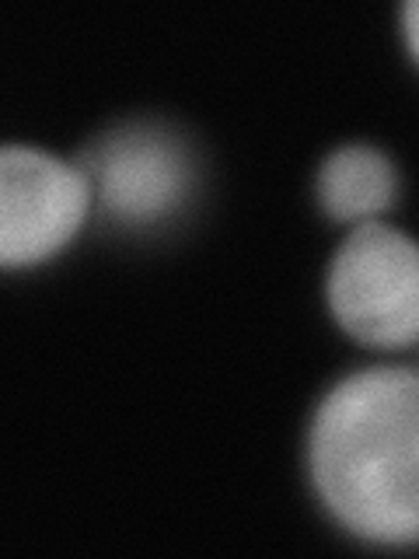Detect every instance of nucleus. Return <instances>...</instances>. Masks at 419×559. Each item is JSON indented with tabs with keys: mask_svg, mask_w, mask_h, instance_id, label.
<instances>
[{
	"mask_svg": "<svg viewBox=\"0 0 419 559\" xmlns=\"http://www.w3.org/2000/svg\"><path fill=\"white\" fill-rule=\"evenodd\" d=\"M328 521L378 549L419 546V367L367 364L332 381L304 437Z\"/></svg>",
	"mask_w": 419,
	"mask_h": 559,
	"instance_id": "f257e3e1",
	"label": "nucleus"
},
{
	"mask_svg": "<svg viewBox=\"0 0 419 559\" xmlns=\"http://www.w3.org/2000/svg\"><path fill=\"white\" fill-rule=\"evenodd\" d=\"M325 308L357 346H419V241L388 221L354 224L328 259Z\"/></svg>",
	"mask_w": 419,
	"mask_h": 559,
	"instance_id": "f03ea898",
	"label": "nucleus"
},
{
	"mask_svg": "<svg viewBox=\"0 0 419 559\" xmlns=\"http://www.w3.org/2000/svg\"><path fill=\"white\" fill-rule=\"evenodd\" d=\"M95 189V214L122 231H154L179 221L200 189V157L168 122L130 119L81 151Z\"/></svg>",
	"mask_w": 419,
	"mask_h": 559,
	"instance_id": "7ed1b4c3",
	"label": "nucleus"
},
{
	"mask_svg": "<svg viewBox=\"0 0 419 559\" xmlns=\"http://www.w3.org/2000/svg\"><path fill=\"white\" fill-rule=\"evenodd\" d=\"M95 214V189L77 157L35 144L0 151V266L35 270L67 252Z\"/></svg>",
	"mask_w": 419,
	"mask_h": 559,
	"instance_id": "20e7f679",
	"label": "nucleus"
},
{
	"mask_svg": "<svg viewBox=\"0 0 419 559\" xmlns=\"http://www.w3.org/2000/svg\"><path fill=\"white\" fill-rule=\"evenodd\" d=\"M402 192V175L388 151L367 140L332 147L319 171H314V200L322 214L336 224H367L381 221Z\"/></svg>",
	"mask_w": 419,
	"mask_h": 559,
	"instance_id": "39448f33",
	"label": "nucleus"
},
{
	"mask_svg": "<svg viewBox=\"0 0 419 559\" xmlns=\"http://www.w3.org/2000/svg\"><path fill=\"white\" fill-rule=\"evenodd\" d=\"M398 28H402V46L419 67V0H406L398 11Z\"/></svg>",
	"mask_w": 419,
	"mask_h": 559,
	"instance_id": "423d86ee",
	"label": "nucleus"
}]
</instances>
